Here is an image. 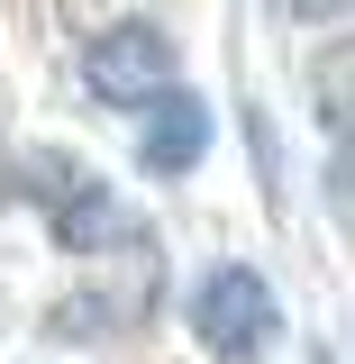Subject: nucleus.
Returning a JSON list of instances; mask_svg holds the SVG:
<instances>
[{
    "label": "nucleus",
    "mask_w": 355,
    "mask_h": 364,
    "mask_svg": "<svg viewBox=\"0 0 355 364\" xmlns=\"http://www.w3.org/2000/svg\"><path fill=\"white\" fill-rule=\"evenodd\" d=\"M83 82L110 109H155L164 91H182V46L164 18H110L83 37Z\"/></svg>",
    "instance_id": "obj_1"
},
{
    "label": "nucleus",
    "mask_w": 355,
    "mask_h": 364,
    "mask_svg": "<svg viewBox=\"0 0 355 364\" xmlns=\"http://www.w3.org/2000/svg\"><path fill=\"white\" fill-rule=\"evenodd\" d=\"M273 328H282V310H273V282L255 264H219L191 291V337L210 364H255L273 346Z\"/></svg>",
    "instance_id": "obj_2"
},
{
    "label": "nucleus",
    "mask_w": 355,
    "mask_h": 364,
    "mask_svg": "<svg viewBox=\"0 0 355 364\" xmlns=\"http://www.w3.org/2000/svg\"><path fill=\"white\" fill-rule=\"evenodd\" d=\"M137 155H146V173H191L210 155V109L191 91H164L155 119H146V136H137Z\"/></svg>",
    "instance_id": "obj_3"
},
{
    "label": "nucleus",
    "mask_w": 355,
    "mask_h": 364,
    "mask_svg": "<svg viewBox=\"0 0 355 364\" xmlns=\"http://www.w3.org/2000/svg\"><path fill=\"white\" fill-rule=\"evenodd\" d=\"M310 109L328 136H355V37H328L310 55Z\"/></svg>",
    "instance_id": "obj_4"
},
{
    "label": "nucleus",
    "mask_w": 355,
    "mask_h": 364,
    "mask_svg": "<svg viewBox=\"0 0 355 364\" xmlns=\"http://www.w3.org/2000/svg\"><path fill=\"white\" fill-rule=\"evenodd\" d=\"M46 219H55V246H64V255H91L100 237H128V228H119V210H110V191H100V173H83L55 210H46Z\"/></svg>",
    "instance_id": "obj_5"
},
{
    "label": "nucleus",
    "mask_w": 355,
    "mask_h": 364,
    "mask_svg": "<svg viewBox=\"0 0 355 364\" xmlns=\"http://www.w3.org/2000/svg\"><path fill=\"white\" fill-rule=\"evenodd\" d=\"M83 173H91L83 155H64V146H28V155H9V200H37V210H55V200H64Z\"/></svg>",
    "instance_id": "obj_6"
},
{
    "label": "nucleus",
    "mask_w": 355,
    "mask_h": 364,
    "mask_svg": "<svg viewBox=\"0 0 355 364\" xmlns=\"http://www.w3.org/2000/svg\"><path fill=\"white\" fill-rule=\"evenodd\" d=\"M328 210L355 219V136H337V155H328Z\"/></svg>",
    "instance_id": "obj_7"
},
{
    "label": "nucleus",
    "mask_w": 355,
    "mask_h": 364,
    "mask_svg": "<svg viewBox=\"0 0 355 364\" xmlns=\"http://www.w3.org/2000/svg\"><path fill=\"white\" fill-rule=\"evenodd\" d=\"M282 9H292V18H346L355 0H282Z\"/></svg>",
    "instance_id": "obj_8"
}]
</instances>
